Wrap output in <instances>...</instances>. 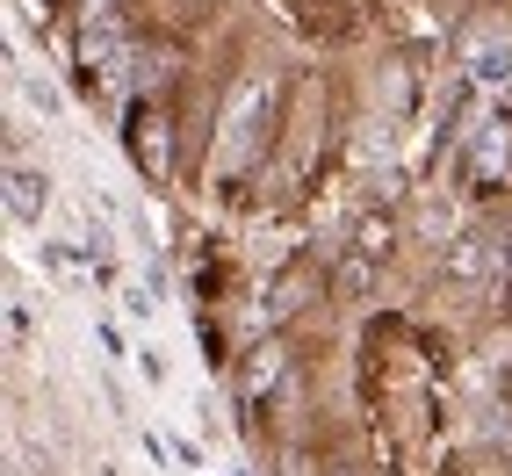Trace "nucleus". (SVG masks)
I'll list each match as a JSON object with an SVG mask.
<instances>
[{
  "label": "nucleus",
  "instance_id": "f03ea898",
  "mask_svg": "<svg viewBox=\"0 0 512 476\" xmlns=\"http://www.w3.org/2000/svg\"><path fill=\"white\" fill-rule=\"evenodd\" d=\"M448 275H455L462 289H491V275H498V246H491V238H462L455 260H448Z\"/></svg>",
  "mask_w": 512,
  "mask_h": 476
},
{
  "label": "nucleus",
  "instance_id": "39448f33",
  "mask_svg": "<svg viewBox=\"0 0 512 476\" xmlns=\"http://www.w3.org/2000/svg\"><path fill=\"white\" fill-rule=\"evenodd\" d=\"M462 65H469V80H505V73H512V51H505V44H469Z\"/></svg>",
  "mask_w": 512,
  "mask_h": 476
},
{
  "label": "nucleus",
  "instance_id": "6e6552de",
  "mask_svg": "<svg viewBox=\"0 0 512 476\" xmlns=\"http://www.w3.org/2000/svg\"><path fill=\"white\" fill-rule=\"evenodd\" d=\"M51 267H58V275H87V267H80V246H51Z\"/></svg>",
  "mask_w": 512,
  "mask_h": 476
},
{
  "label": "nucleus",
  "instance_id": "0eeeda50",
  "mask_svg": "<svg viewBox=\"0 0 512 476\" xmlns=\"http://www.w3.org/2000/svg\"><path fill=\"white\" fill-rule=\"evenodd\" d=\"M145 174H166V130L145 123Z\"/></svg>",
  "mask_w": 512,
  "mask_h": 476
},
{
  "label": "nucleus",
  "instance_id": "f257e3e1",
  "mask_svg": "<svg viewBox=\"0 0 512 476\" xmlns=\"http://www.w3.org/2000/svg\"><path fill=\"white\" fill-rule=\"evenodd\" d=\"M267 109H275V87H267V80H246V87L224 101V123H217V152H224V166L253 159L260 130H267Z\"/></svg>",
  "mask_w": 512,
  "mask_h": 476
},
{
  "label": "nucleus",
  "instance_id": "7ed1b4c3",
  "mask_svg": "<svg viewBox=\"0 0 512 476\" xmlns=\"http://www.w3.org/2000/svg\"><path fill=\"white\" fill-rule=\"evenodd\" d=\"M8 217H15V224H37V217H44V174H29V166H15V174H8Z\"/></svg>",
  "mask_w": 512,
  "mask_h": 476
},
{
  "label": "nucleus",
  "instance_id": "423d86ee",
  "mask_svg": "<svg viewBox=\"0 0 512 476\" xmlns=\"http://www.w3.org/2000/svg\"><path fill=\"white\" fill-rule=\"evenodd\" d=\"M505 166H512V123H491V130H484V174L498 181Z\"/></svg>",
  "mask_w": 512,
  "mask_h": 476
},
{
  "label": "nucleus",
  "instance_id": "20e7f679",
  "mask_svg": "<svg viewBox=\"0 0 512 476\" xmlns=\"http://www.w3.org/2000/svg\"><path fill=\"white\" fill-rule=\"evenodd\" d=\"M275 376H282V347L267 339V347H253L246 368H238V390H246V397H267V390H275Z\"/></svg>",
  "mask_w": 512,
  "mask_h": 476
},
{
  "label": "nucleus",
  "instance_id": "1a4fd4ad",
  "mask_svg": "<svg viewBox=\"0 0 512 476\" xmlns=\"http://www.w3.org/2000/svg\"><path fill=\"white\" fill-rule=\"evenodd\" d=\"M332 476H354V469H332Z\"/></svg>",
  "mask_w": 512,
  "mask_h": 476
}]
</instances>
